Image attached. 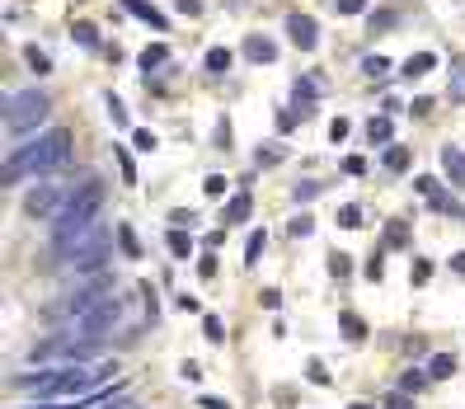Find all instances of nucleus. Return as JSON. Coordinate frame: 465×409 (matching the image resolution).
<instances>
[{"label":"nucleus","mask_w":465,"mask_h":409,"mask_svg":"<svg viewBox=\"0 0 465 409\" xmlns=\"http://www.w3.org/2000/svg\"><path fill=\"white\" fill-rule=\"evenodd\" d=\"M339 334H343L348 343H362V339H367V320L357 315V310H343V315H339Z\"/></svg>","instance_id":"4468645a"},{"label":"nucleus","mask_w":465,"mask_h":409,"mask_svg":"<svg viewBox=\"0 0 465 409\" xmlns=\"http://www.w3.org/2000/svg\"><path fill=\"white\" fill-rule=\"evenodd\" d=\"M390 136H395L390 113H381V118H372V123H367V141H376V146H390Z\"/></svg>","instance_id":"a211bd4d"},{"label":"nucleus","mask_w":465,"mask_h":409,"mask_svg":"<svg viewBox=\"0 0 465 409\" xmlns=\"http://www.w3.org/2000/svg\"><path fill=\"white\" fill-rule=\"evenodd\" d=\"M348 132H352V123H348V118H334V123H329V141H343Z\"/></svg>","instance_id":"c03bdc74"},{"label":"nucleus","mask_w":465,"mask_h":409,"mask_svg":"<svg viewBox=\"0 0 465 409\" xmlns=\"http://www.w3.org/2000/svg\"><path fill=\"white\" fill-rule=\"evenodd\" d=\"M24 61H29V66H34L38 76H52V57H47V52H43L38 43H24Z\"/></svg>","instance_id":"aec40b11"},{"label":"nucleus","mask_w":465,"mask_h":409,"mask_svg":"<svg viewBox=\"0 0 465 409\" xmlns=\"http://www.w3.org/2000/svg\"><path fill=\"white\" fill-rule=\"evenodd\" d=\"M165 61H170V43H150V47H141L136 66H141V71H155V66H165Z\"/></svg>","instance_id":"dca6fc26"},{"label":"nucleus","mask_w":465,"mask_h":409,"mask_svg":"<svg viewBox=\"0 0 465 409\" xmlns=\"http://www.w3.org/2000/svg\"><path fill=\"white\" fill-rule=\"evenodd\" d=\"M170 221H174L179 231H188V226H193V212H188V207H174V212H170Z\"/></svg>","instance_id":"a18cd8bd"},{"label":"nucleus","mask_w":465,"mask_h":409,"mask_svg":"<svg viewBox=\"0 0 465 409\" xmlns=\"http://www.w3.org/2000/svg\"><path fill=\"white\" fill-rule=\"evenodd\" d=\"M442 165H446V174H451L456 188H465V151L461 146H442Z\"/></svg>","instance_id":"ddd939ff"},{"label":"nucleus","mask_w":465,"mask_h":409,"mask_svg":"<svg viewBox=\"0 0 465 409\" xmlns=\"http://www.w3.org/2000/svg\"><path fill=\"white\" fill-rule=\"evenodd\" d=\"M339 226H343V231H357V226H362V207H357V203L339 207Z\"/></svg>","instance_id":"7c9ffc66"},{"label":"nucleus","mask_w":465,"mask_h":409,"mask_svg":"<svg viewBox=\"0 0 465 409\" xmlns=\"http://www.w3.org/2000/svg\"><path fill=\"white\" fill-rule=\"evenodd\" d=\"M306 381H310V386H329L334 376H329V367L320 363V358H310V363H306Z\"/></svg>","instance_id":"a878e982"},{"label":"nucleus","mask_w":465,"mask_h":409,"mask_svg":"<svg viewBox=\"0 0 465 409\" xmlns=\"http://www.w3.org/2000/svg\"><path fill=\"white\" fill-rule=\"evenodd\" d=\"M113 156H118V170H123V179L136 183V160H132V151H127V146H113Z\"/></svg>","instance_id":"c85d7f7f"},{"label":"nucleus","mask_w":465,"mask_h":409,"mask_svg":"<svg viewBox=\"0 0 465 409\" xmlns=\"http://www.w3.org/2000/svg\"><path fill=\"white\" fill-rule=\"evenodd\" d=\"M428 381H432V376H428V367H409V372L399 376V390H404V395H414V390H423Z\"/></svg>","instance_id":"4be33fe9"},{"label":"nucleus","mask_w":465,"mask_h":409,"mask_svg":"<svg viewBox=\"0 0 465 409\" xmlns=\"http://www.w3.org/2000/svg\"><path fill=\"white\" fill-rule=\"evenodd\" d=\"M71 160V132L57 127V132L38 136V141H24L19 151L5 156V170H0V183L5 188H19L24 179H38V174H57Z\"/></svg>","instance_id":"f03ea898"},{"label":"nucleus","mask_w":465,"mask_h":409,"mask_svg":"<svg viewBox=\"0 0 465 409\" xmlns=\"http://www.w3.org/2000/svg\"><path fill=\"white\" fill-rule=\"evenodd\" d=\"M47 108H52V99L43 90H14L5 94V127L10 132H34L47 118Z\"/></svg>","instance_id":"20e7f679"},{"label":"nucleus","mask_w":465,"mask_h":409,"mask_svg":"<svg viewBox=\"0 0 465 409\" xmlns=\"http://www.w3.org/2000/svg\"><path fill=\"white\" fill-rule=\"evenodd\" d=\"M428 376H432V381H446V376H456V358H451V353H432Z\"/></svg>","instance_id":"412c9836"},{"label":"nucleus","mask_w":465,"mask_h":409,"mask_svg":"<svg viewBox=\"0 0 465 409\" xmlns=\"http://www.w3.org/2000/svg\"><path fill=\"white\" fill-rule=\"evenodd\" d=\"M399 71H404L409 80L428 76V71H437V52H414V57H409V61H404V66H399Z\"/></svg>","instance_id":"2eb2a0df"},{"label":"nucleus","mask_w":465,"mask_h":409,"mask_svg":"<svg viewBox=\"0 0 465 409\" xmlns=\"http://www.w3.org/2000/svg\"><path fill=\"white\" fill-rule=\"evenodd\" d=\"M165 245H170V254H174V259H188V254H193V236H188V231H179V226H174L170 236H165Z\"/></svg>","instance_id":"6ab92c4d"},{"label":"nucleus","mask_w":465,"mask_h":409,"mask_svg":"<svg viewBox=\"0 0 465 409\" xmlns=\"http://www.w3.org/2000/svg\"><path fill=\"white\" fill-rule=\"evenodd\" d=\"M329 273H334V278H348V273H352L348 254H339V250H334V254H329Z\"/></svg>","instance_id":"4c0bfd02"},{"label":"nucleus","mask_w":465,"mask_h":409,"mask_svg":"<svg viewBox=\"0 0 465 409\" xmlns=\"http://www.w3.org/2000/svg\"><path fill=\"white\" fill-rule=\"evenodd\" d=\"M71 188H57V183H38V188H29L24 193V212L34 216V221H43V216H57L61 203H66Z\"/></svg>","instance_id":"0eeeda50"},{"label":"nucleus","mask_w":465,"mask_h":409,"mask_svg":"<svg viewBox=\"0 0 465 409\" xmlns=\"http://www.w3.org/2000/svg\"><path fill=\"white\" fill-rule=\"evenodd\" d=\"M409 240H414V236H409V226H404V221H390V226H386V245H395V250H404Z\"/></svg>","instance_id":"c756f323"},{"label":"nucleus","mask_w":465,"mask_h":409,"mask_svg":"<svg viewBox=\"0 0 465 409\" xmlns=\"http://www.w3.org/2000/svg\"><path fill=\"white\" fill-rule=\"evenodd\" d=\"M108 259H113V236H108V226H94L80 245H71V250L61 254V263L76 268V273H85V278L108 273Z\"/></svg>","instance_id":"7ed1b4c3"},{"label":"nucleus","mask_w":465,"mask_h":409,"mask_svg":"<svg viewBox=\"0 0 465 409\" xmlns=\"http://www.w3.org/2000/svg\"><path fill=\"white\" fill-rule=\"evenodd\" d=\"M226 183H230L226 174H207V179H203V193L207 198H221V193H226Z\"/></svg>","instance_id":"72a5a7b5"},{"label":"nucleus","mask_w":465,"mask_h":409,"mask_svg":"<svg viewBox=\"0 0 465 409\" xmlns=\"http://www.w3.org/2000/svg\"><path fill=\"white\" fill-rule=\"evenodd\" d=\"M71 34H76V43H80V47H99V29H94L90 19H80Z\"/></svg>","instance_id":"bb28decb"},{"label":"nucleus","mask_w":465,"mask_h":409,"mask_svg":"<svg viewBox=\"0 0 465 409\" xmlns=\"http://www.w3.org/2000/svg\"><path fill=\"white\" fill-rule=\"evenodd\" d=\"M367 5H372V0H334L339 14H367Z\"/></svg>","instance_id":"58836bf2"},{"label":"nucleus","mask_w":465,"mask_h":409,"mask_svg":"<svg viewBox=\"0 0 465 409\" xmlns=\"http://www.w3.org/2000/svg\"><path fill=\"white\" fill-rule=\"evenodd\" d=\"M259 301H263L268 310H277V306H282V292H277V287H268V292H259Z\"/></svg>","instance_id":"09e8293b"},{"label":"nucleus","mask_w":465,"mask_h":409,"mask_svg":"<svg viewBox=\"0 0 465 409\" xmlns=\"http://www.w3.org/2000/svg\"><path fill=\"white\" fill-rule=\"evenodd\" d=\"M203 71H207V76H226V71H230V47H207Z\"/></svg>","instance_id":"f3484780"},{"label":"nucleus","mask_w":465,"mask_h":409,"mask_svg":"<svg viewBox=\"0 0 465 409\" xmlns=\"http://www.w3.org/2000/svg\"><path fill=\"white\" fill-rule=\"evenodd\" d=\"M287 38H292L301 52H315V47H320V24L310 19V14L296 10V14H287Z\"/></svg>","instance_id":"6e6552de"},{"label":"nucleus","mask_w":465,"mask_h":409,"mask_svg":"<svg viewBox=\"0 0 465 409\" xmlns=\"http://www.w3.org/2000/svg\"><path fill=\"white\" fill-rule=\"evenodd\" d=\"M118 245H123L127 259H141V240H136V231H132V226H118Z\"/></svg>","instance_id":"393cba45"},{"label":"nucleus","mask_w":465,"mask_h":409,"mask_svg":"<svg viewBox=\"0 0 465 409\" xmlns=\"http://www.w3.org/2000/svg\"><path fill=\"white\" fill-rule=\"evenodd\" d=\"M381 409H414V400H409L404 390H390V395H386V405H381Z\"/></svg>","instance_id":"79ce46f5"},{"label":"nucleus","mask_w":465,"mask_h":409,"mask_svg":"<svg viewBox=\"0 0 465 409\" xmlns=\"http://www.w3.org/2000/svg\"><path fill=\"white\" fill-rule=\"evenodd\" d=\"M198 278H216V254H203V259H198Z\"/></svg>","instance_id":"49530a36"},{"label":"nucleus","mask_w":465,"mask_h":409,"mask_svg":"<svg viewBox=\"0 0 465 409\" xmlns=\"http://www.w3.org/2000/svg\"><path fill=\"white\" fill-rule=\"evenodd\" d=\"M250 212H254V198H250V188H240V193L226 203L221 221H226V226H240V221H250Z\"/></svg>","instance_id":"9b49d317"},{"label":"nucleus","mask_w":465,"mask_h":409,"mask_svg":"<svg viewBox=\"0 0 465 409\" xmlns=\"http://www.w3.org/2000/svg\"><path fill=\"white\" fill-rule=\"evenodd\" d=\"M198 409H230V405L221 395H203V400H198Z\"/></svg>","instance_id":"603ef678"},{"label":"nucleus","mask_w":465,"mask_h":409,"mask_svg":"<svg viewBox=\"0 0 465 409\" xmlns=\"http://www.w3.org/2000/svg\"><path fill=\"white\" fill-rule=\"evenodd\" d=\"M409 278H414V283H428V278H432V263H428V259H419V263H414V273H409Z\"/></svg>","instance_id":"de8ad7c7"},{"label":"nucleus","mask_w":465,"mask_h":409,"mask_svg":"<svg viewBox=\"0 0 465 409\" xmlns=\"http://www.w3.org/2000/svg\"><path fill=\"white\" fill-rule=\"evenodd\" d=\"M320 90H325V85H315L310 76L296 80V85H292V103H296V113H310V103H315V94H320Z\"/></svg>","instance_id":"f8f14e48"},{"label":"nucleus","mask_w":465,"mask_h":409,"mask_svg":"<svg viewBox=\"0 0 465 409\" xmlns=\"http://www.w3.org/2000/svg\"><path fill=\"white\" fill-rule=\"evenodd\" d=\"M461 76H465V66H461Z\"/></svg>","instance_id":"13d9d810"},{"label":"nucleus","mask_w":465,"mask_h":409,"mask_svg":"<svg viewBox=\"0 0 465 409\" xmlns=\"http://www.w3.org/2000/svg\"><path fill=\"white\" fill-rule=\"evenodd\" d=\"M263 245H268V236H263V231H254V236H250V245H245V263H259Z\"/></svg>","instance_id":"473e14b6"},{"label":"nucleus","mask_w":465,"mask_h":409,"mask_svg":"<svg viewBox=\"0 0 465 409\" xmlns=\"http://www.w3.org/2000/svg\"><path fill=\"white\" fill-rule=\"evenodd\" d=\"M245 61H254V66L277 61V43H272L268 34H250V38H245Z\"/></svg>","instance_id":"9d476101"},{"label":"nucleus","mask_w":465,"mask_h":409,"mask_svg":"<svg viewBox=\"0 0 465 409\" xmlns=\"http://www.w3.org/2000/svg\"><path fill=\"white\" fill-rule=\"evenodd\" d=\"M348 409H376V405H362V400H357V405H348Z\"/></svg>","instance_id":"6e6d98bb"},{"label":"nucleus","mask_w":465,"mask_h":409,"mask_svg":"<svg viewBox=\"0 0 465 409\" xmlns=\"http://www.w3.org/2000/svg\"><path fill=\"white\" fill-rule=\"evenodd\" d=\"M132 141H136V151H155V132H150V127H136Z\"/></svg>","instance_id":"ea45409f"},{"label":"nucleus","mask_w":465,"mask_h":409,"mask_svg":"<svg viewBox=\"0 0 465 409\" xmlns=\"http://www.w3.org/2000/svg\"><path fill=\"white\" fill-rule=\"evenodd\" d=\"M296 118H301L296 108H277V132H292V127H296Z\"/></svg>","instance_id":"37998d69"},{"label":"nucleus","mask_w":465,"mask_h":409,"mask_svg":"<svg viewBox=\"0 0 465 409\" xmlns=\"http://www.w3.org/2000/svg\"><path fill=\"white\" fill-rule=\"evenodd\" d=\"M386 71H395L386 57H376V52H367V57H362V76H367V80H381Z\"/></svg>","instance_id":"b1692460"},{"label":"nucleus","mask_w":465,"mask_h":409,"mask_svg":"<svg viewBox=\"0 0 465 409\" xmlns=\"http://www.w3.org/2000/svg\"><path fill=\"white\" fill-rule=\"evenodd\" d=\"M315 193H320V183H315V179H301V183L292 188V198H296V203H310Z\"/></svg>","instance_id":"e433bc0d"},{"label":"nucleus","mask_w":465,"mask_h":409,"mask_svg":"<svg viewBox=\"0 0 465 409\" xmlns=\"http://www.w3.org/2000/svg\"><path fill=\"white\" fill-rule=\"evenodd\" d=\"M203 339H207V343H221V339H226V325H221V315H203Z\"/></svg>","instance_id":"cd10ccee"},{"label":"nucleus","mask_w":465,"mask_h":409,"mask_svg":"<svg viewBox=\"0 0 465 409\" xmlns=\"http://www.w3.org/2000/svg\"><path fill=\"white\" fill-rule=\"evenodd\" d=\"M99 207H103V179H99V174H94V179H80L76 188L66 193L61 212L52 216V250H57V259L71 250V245H80L94 226H99V221H94Z\"/></svg>","instance_id":"f257e3e1"},{"label":"nucleus","mask_w":465,"mask_h":409,"mask_svg":"<svg viewBox=\"0 0 465 409\" xmlns=\"http://www.w3.org/2000/svg\"><path fill=\"white\" fill-rule=\"evenodd\" d=\"M343 174L362 179V174H367V160H362V156H343Z\"/></svg>","instance_id":"a19ab883"},{"label":"nucleus","mask_w":465,"mask_h":409,"mask_svg":"<svg viewBox=\"0 0 465 409\" xmlns=\"http://www.w3.org/2000/svg\"><path fill=\"white\" fill-rule=\"evenodd\" d=\"M103 103H108V118H113V123H118V127H127V108H123V99H118V94H113V90L103 94Z\"/></svg>","instance_id":"2f4dec72"},{"label":"nucleus","mask_w":465,"mask_h":409,"mask_svg":"<svg viewBox=\"0 0 465 409\" xmlns=\"http://www.w3.org/2000/svg\"><path fill=\"white\" fill-rule=\"evenodd\" d=\"M118 10H127V14H132V19L150 24L155 34H165V29H170V19H165V14H160L155 5H150V0H118Z\"/></svg>","instance_id":"1a4fd4ad"},{"label":"nucleus","mask_w":465,"mask_h":409,"mask_svg":"<svg viewBox=\"0 0 465 409\" xmlns=\"http://www.w3.org/2000/svg\"><path fill=\"white\" fill-rule=\"evenodd\" d=\"M414 188H419V198H423V203L432 207V212L451 216V221H461V216H465V207H461V203L451 198V188H446V183H437L432 174H423V179H414Z\"/></svg>","instance_id":"423d86ee"},{"label":"nucleus","mask_w":465,"mask_h":409,"mask_svg":"<svg viewBox=\"0 0 465 409\" xmlns=\"http://www.w3.org/2000/svg\"><path fill=\"white\" fill-rule=\"evenodd\" d=\"M179 14H203V0H179Z\"/></svg>","instance_id":"864d4df0"},{"label":"nucleus","mask_w":465,"mask_h":409,"mask_svg":"<svg viewBox=\"0 0 465 409\" xmlns=\"http://www.w3.org/2000/svg\"><path fill=\"white\" fill-rule=\"evenodd\" d=\"M390 24H399V14H395V10H376V14H372V34H386Z\"/></svg>","instance_id":"f704fd0d"},{"label":"nucleus","mask_w":465,"mask_h":409,"mask_svg":"<svg viewBox=\"0 0 465 409\" xmlns=\"http://www.w3.org/2000/svg\"><path fill=\"white\" fill-rule=\"evenodd\" d=\"M287 231H292L296 240H301V236H310V231H315V216H306V212H301V216H292V226H287Z\"/></svg>","instance_id":"c9c22d12"},{"label":"nucleus","mask_w":465,"mask_h":409,"mask_svg":"<svg viewBox=\"0 0 465 409\" xmlns=\"http://www.w3.org/2000/svg\"><path fill=\"white\" fill-rule=\"evenodd\" d=\"M451 268H456V273H465V250H461V254H451Z\"/></svg>","instance_id":"5fc2aeb1"},{"label":"nucleus","mask_w":465,"mask_h":409,"mask_svg":"<svg viewBox=\"0 0 465 409\" xmlns=\"http://www.w3.org/2000/svg\"><path fill=\"white\" fill-rule=\"evenodd\" d=\"M381 273H386V263H381V254H372V263H367V278H372V283H381Z\"/></svg>","instance_id":"8fccbe9b"},{"label":"nucleus","mask_w":465,"mask_h":409,"mask_svg":"<svg viewBox=\"0 0 465 409\" xmlns=\"http://www.w3.org/2000/svg\"><path fill=\"white\" fill-rule=\"evenodd\" d=\"M409 113H414V118H428V113H432V99H428V94H423V99H414V108H409Z\"/></svg>","instance_id":"3c124183"},{"label":"nucleus","mask_w":465,"mask_h":409,"mask_svg":"<svg viewBox=\"0 0 465 409\" xmlns=\"http://www.w3.org/2000/svg\"><path fill=\"white\" fill-rule=\"evenodd\" d=\"M381 160H386L390 174H404L409 170V146H386V156H381Z\"/></svg>","instance_id":"5701e85b"},{"label":"nucleus","mask_w":465,"mask_h":409,"mask_svg":"<svg viewBox=\"0 0 465 409\" xmlns=\"http://www.w3.org/2000/svg\"><path fill=\"white\" fill-rule=\"evenodd\" d=\"M118 320H123V296H103L94 310H85V315L76 320V325H66V330H76L80 339H103V334L113 330Z\"/></svg>","instance_id":"39448f33"},{"label":"nucleus","mask_w":465,"mask_h":409,"mask_svg":"<svg viewBox=\"0 0 465 409\" xmlns=\"http://www.w3.org/2000/svg\"><path fill=\"white\" fill-rule=\"evenodd\" d=\"M113 409H136V405H127V400H118V405H113Z\"/></svg>","instance_id":"4d7b16f0"}]
</instances>
